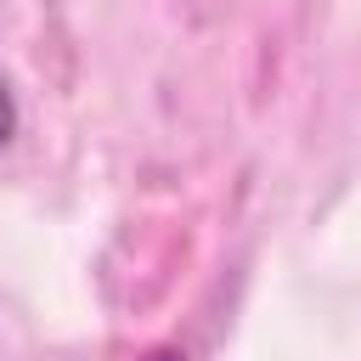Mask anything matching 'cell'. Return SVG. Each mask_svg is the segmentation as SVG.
I'll return each instance as SVG.
<instances>
[{"mask_svg": "<svg viewBox=\"0 0 361 361\" xmlns=\"http://www.w3.org/2000/svg\"><path fill=\"white\" fill-rule=\"evenodd\" d=\"M17 124H23V113H17V96H11V79L0 73V152L17 141Z\"/></svg>", "mask_w": 361, "mask_h": 361, "instance_id": "obj_1", "label": "cell"}]
</instances>
